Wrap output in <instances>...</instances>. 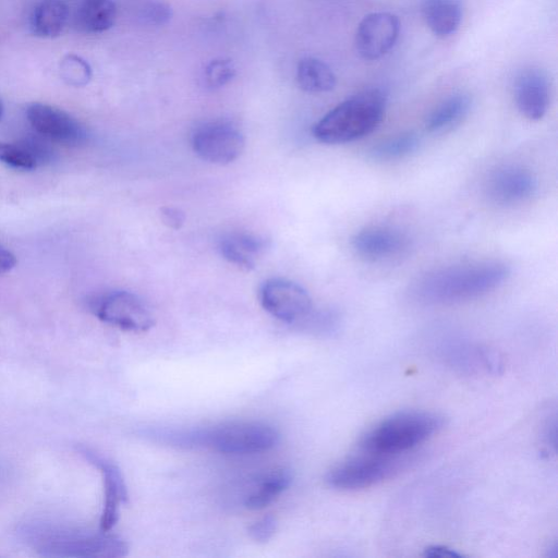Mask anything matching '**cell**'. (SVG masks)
Masks as SVG:
<instances>
[{
	"mask_svg": "<svg viewBox=\"0 0 558 558\" xmlns=\"http://www.w3.org/2000/svg\"><path fill=\"white\" fill-rule=\"evenodd\" d=\"M161 221L171 229H180L184 221L185 215L182 210L175 207H162L160 209Z\"/></svg>",
	"mask_w": 558,
	"mask_h": 558,
	"instance_id": "f1b7e54d",
	"label": "cell"
},
{
	"mask_svg": "<svg viewBox=\"0 0 558 558\" xmlns=\"http://www.w3.org/2000/svg\"><path fill=\"white\" fill-rule=\"evenodd\" d=\"M61 78L71 86L82 87L89 83L93 72L89 63L75 53L65 54L59 64Z\"/></svg>",
	"mask_w": 558,
	"mask_h": 558,
	"instance_id": "cb8c5ba5",
	"label": "cell"
},
{
	"mask_svg": "<svg viewBox=\"0 0 558 558\" xmlns=\"http://www.w3.org/2000/svg\"><path fill=\"white\" fill-rule=\"evenodd\" d=\"M425 557L430 558H461L463 555L459 554L458 551L447 547V546H440V545H434L429 546L425 549L424 553Z\"/></svg>",
	"mask_w": 558,
	"mask_h": 558,
	"instance_id": "f546056e",
	"label": "cell"
},
{
	"mask_svg": "<svg viewBox=\"0 0 558 558\" xmlns=\"http://www.w3.org/2000/svg\"><path fill=\"white\" fill-rule=\"evenodd\" d=\"M244 147L243 134L229 122L204 123L192 135L194 153L201 159L215 165H228L236 160Z\"/></svg>",
	"mask_w": 558,
	"mask_h": 558,
	"instance_id": "ba28073f",
	"label": "cell"
},
{
	"mask_svg": "<svg viewBox=\"0 0 558 558\" xmlns=\"http://www.w3.org/2000/svg\"><path fill=\"white\" fill-rule=\"evenodd\" d=\"M386 95L377 88L366 89L341 101L313 129V136L324 144H344L372 133L383 121Z\"/></svg>",
	"mask_w": 558,
	"mask_h": 558,
	"instance_id": "3957f363",
	"label": "cell"
},
{
	"mask_svg": "<svg viewBox=\"0 0 558 558\" xmlns=\"http://www.w3.org/2000/svg\"><path fill=\"white\" fill-rule=\"evenodd\" d=\"M235 75V66L230 59L211 60L204 70L203 81L207 88L217 89L228 84Z\"/></svg>",
	"mask_w": 558,
	"mask_h": 558,
	"instance_id": "484cf974",
	"label": "cell"
},
{
	"mask_svg": "<svg viewBox=\"0 0 558 558\" xmlns=\"http://www.w3.org/2000/svg\"><path fill=\"white\" fill-rule=\"evenodd\" d=\"M171 442L187 447H204L226 454H253L277 445L278 432L257 421H232L187 432L162 434Z\"/></svg>",
	"mask_w": 558,
	"mask_h": 558,
	"instance_id": "277c9868",
	"label": "cell"
},
{
	"mask_svg": "<svg viewBox=\"0 0 558 558\" xmlns=\"http://www.w3.org/2000/svg\"><path fill=\"white\" fill-rule=\"evenodd\" d=\"M69 7L63 0H41L31 16V29L41 38L59 37L69 21Z\"/></svg>",
	"mask_w": 558,
	"mask_h": 558,
	"instance_id": "e0dca14e",
	"label": "cell"
},
{
	"mask_svg": "<svg viewBox=\"0 0 558 558\" xmlns=\"http://www.w3.org/2000/svg\"><path fill=\"white\" fill-rule=\"evenodd\" d=\"M331 468L326 483L340 490H356L376 485L400 472L410 461L409 453L385 454L362 451Z\"/></svg>",
	"mask_w": 558,
	"mask_h": 558,
	"instance_id": "8992f818",
	"label": "cell"
},
{
	"mask_svg": "<svg viewBox=\"0 0 558 558\" xmlns=\"http://www.w3.org/2000/svg\"><path fill=\"white\" fill-rule=\"evenodd\" d=\"M422 12L430 32L439 37L453 34L462 20L459 0H425Z\"/></svg>",
	"mask_w": 558,
	"mask_h": 558,
	"instance_id": "ac0fdd59",
	"label": "cell"
},
{
	"mask_svg": "<svg viewBox=\"0 0 558 558\" xmlns=\"http://www.w3.org/2000/svg\"><path fill=\"white\" fill-rule=\"evenodd\" d=\"M352 247L362 258L383 262L403 254L409 247L408 236L391 227H367L354 234Z\"/></svg>",
	"mask_w": 558,
	"mask_h": 558,
	"instance_id": "4fadbf2b",
	"label": "cell"
},
{
	"mask_svg": "<svg viewBox=\"0 0 558 558\" xmlns=\"http://www.w3.org/2000/svg\"><path fill=\"white\" fill-rule=\"evenodd\" d=\"M418 146L420 137L413 132H404L378 143L369 154L373 159L391 161L411 155Z\"/></svg>",
	"mask_w": 558,
	"mask_h": 558,
	"instance_id": "603a6c76",
	"label": "cell"
},
{
	"mask_svg": "<svg viewBox=\"0 0 558 558\" xmlns=\"http://www.w3.org/2000/svg\"><path fill=\"white\" fill-rule=\"evenodd\" d=\"M472 106L470 95L456 93L438 104L426 119V130L442 133L458 125L469 114Z\"/></svg>",
	"mask_w": 558,
	"mask_h": 558,
	"instance_id": "d6986e66",
	"label": "cell"
},
{
	"mask_svg": "<svg viewBox=\"0 0 558 558\" xmlns=\"http://www.w3.org/2000/svg\"><path fill=\"white\" fill-rule=\"evenodd\" d=\"M537 189L533 173L519 166H505L488 178L485 190L488 198L498 205H517L531 198Z\"/></svg>",
	"mask_w": 558,
	"mask_h": 558,
	"instance_id": "7c38bea8",
	"label": "cell"
},
{
	"mask_svg": "<svg viewBox=\"0 0 558 558\" xmlns=\"http://www.w3.org/2000/svg\"><path fill=\"white\" fill-rule=\"evenodd\" d=\"M400 32L398 17L389 12H373L359 23L354 45L365 60H378L396 45Z\"/></svg>",
	"mask_w": 558,
	"mask_h": 558,
	"instance_id": "30bf717a",
	"label": "cell"
},
{
	"mask_svg": "<svg viewBox=\"0 0 558 558\" xmlns=\"http://www.w3.org/2000/svg\"><path fill=\"white\" fill-rule=\"evenodd\" d=\"M550 99L549 81L536 68L523 70L514 82V100L522 116L532 121L541 120L547 112Z\"/></svg>",
	"mask_w": 558,
	"mask_h": 558,
	"instance_id": "5bb4252c",
	"label": "cell"
},
{
	"mask_svg": "<svg viewBox=\"0 0 558 558\" xmlns=\"http://www.w3.org/2000/svg\"><path fill=\"white\" fill-rule=\"evenodd\" d=\"M26 118L35 133L49 142L78 145L86 140L83 125L71 114L43 102H33L26 108Z\"/></svg>",
	"mask_w": 558,
	"mask_h": 558,
	"instance_id": "8fae6325",
	"label": "cell"
},
{
	"mask_svg": "<svg viewBox=\"0 0 558 558\" xmlns=\"http://www.w3.org/2000/svg\"><path fill=\"white\" fill-rule=\"evenodd\" d=\"M508 276V266L499 262L452 265L422 276L412 286L411 293L424 303H457L495 290Z\"/></svg>",
	"mask_w": 558,
	"mask_h": 558,
	"instance_id": "7a4b0ae2",
	"label": "cell"
},
{
	"mask_svg": "<svg viewBox=\"0 0 558 558\" xmlns=\"http://www.w3.org/2000/svg\"><path fill=\"white\" fill-rule=\"evenodd\" d=\"M81 454L100 470L104 483V507L99 527L111 531L119 519L120 505L126 500V487L120 470L87 448H80Z\"/></svg>",
	"mask_w": 558,
	"mask_h": 558,
	"instance_id": "9a60e30c",
	"label": "cell"
},
{
	"mask_svg": "<svg viewBox=\"0 0 558 558\" xmlns=\"http://www.w3.org/2000/svg\"><path fill=\"white\" fill-rule=\"evenodd\" d=\"M259 302L267 313L288 324L307 320L313 313L312 299L307 291L286 279L274 278L265 281L259 289Z\"/></svg>",
	"mask_w": 558,
	"mask_h": 558,
	"instance_id": "9c48e42d",
	"label": "cell"
},
{
	"mask_svg": "<svg viewBox=\"0 0 558 558\" xmlns=\"http://www.w3.org/2000/svg\"><path fill=\"white\" fill-rule=\"evenodd\" d=\"M444 425L442 416L429 411H403L390 415L361 438L362 451L405 454L425 442Z\"/></svg>",
	"mask_w": 558,
	"mask_h": 558,
	"instance_id": "5b68a950",
	"label": "cell"
},
{
	"mask_svg": "<svg viewBox=\"0 0 558 558\" xmlns=\"http://www.w3.org/2000/svg\"><path fill=\"white\" fill-rule=\"evenodd\" d=\"M291 483V475L286 470H276L257 482L254 489L245 497L244 505L250 510H260L275 501Z\"/></svg>",
	"mask_w": 558,
	"mask_h": 558,
	"instance_id": "7402d4cb",
	"label": "cell"
},
{
	"mask_svg": "<svg viewBox=\"0 0 558 558\" xmlns=\"http://www.w3.org/2000/svg\"><path fill=\"white\" fill-rule=\"evenodd\" d=\"M296 82L304 92L318 94L332 90L337 78L327 63L317 58L305 57L298 63Z\"/></svg>",
	"mask_w": 558,
	"mask_h": 558,
	"instance_id": "ffe728a7",
	"label": "cell"
},
{
	"mask_svg": "<svg viewBox=\"0 0 558 558\" xmlns=\"http://www.w3.org/2000/svg\"><path fill=\"white\" fill-rule=\"evenodd\" d=\"M116 19L117 7L112 0H83L76 14L77 26L92 34L108 31Z\"/></svg>",
	"mask_w": 558,
	"mask_h": 558,
	"instance_id": "44dd1931",
	"label": "cell"
},
{
	"mask_svg": "<svg viewBox=\"0 0 558 558\" xmlns=\"http://www.w3.org/2000/svg\"><path fill=\"white\" fill-rule=\"evenodd\" d=\"M22 541L44 557L120 558L128 545L110 531H94L48 519H32L19 527Z\"/></svg>",
	"mask_w": 558,
	"mask_h": 558,
	"instance_id": "6da1fadb",
	"label": "cell"
},
{
	"mask_svg": "<svg viewBox=\"0 0 558 558\" xmlns=\"http://www.w3.org/2000/svg\"><path fill=\"white\" fill-rule=\"evenodd\" d=\"M93 313L104 323L125 331L149 330L155 318L147 304L129 291H112L93 302Z\"/></svg>",
	"mask_w": 558,
	"mask_h": 558,
	"instance_id": "52a82bcc",
	"label": "cell"
},
{
	"mask_svg": "<svg viewBox=\"0 0 558 558\" xmlns=\"http://www.w3.org/2000/svg\"><path fill=\"white\" fill-rule=\"evenodd\" d=\"M276 526V519L269 514L252 523L247 531L252 539L258 543H265L272 537Z\"/></svg>",
	"mask_w": 558,
	"mask_h": 558,
	"instance_id": "83f0119b",
	"label": "cell"
},
{
	"mask_svg": "<svg viewBox=\"0 0 558 558\" xmlns=\"http://www.w3.org/2000/svg\"><path fill=\"white\" fill-rule=\"evenodd\" d=\"M171 8L165 2L150 1L141 9L140 17L148 25L160 26L171 19Z\"/></svg>",
	"mask_w": 558,
	"mask_h": 558,
	"instance_id": "4316f807",
	"label": "cell"
},
{
	"mask_svg": "<svg viewBox=\"0 0 558 558\" xmlns=\"http://www.w3.org/2000/svg\"><path fill=\"white\" fill-rule=\"evenodd\" d=\"M0 161L21 170H33L39 165L23 141L16 143L0 142Z\"/></svg>",
	"mask_w": 558,
	"mask_h": 558,
	"instance_id": "d4e9b609",
	"label": "cell"
},
{
	"mask_svg": "<svg viewBox=\"0 0 558 558\" xmlns=\"http://www.w3.org/2000/svg\"><path fill=\"white\" fill-rule=\"evenodd\" d=\"M268 246L269 242L265 238L247 232H231L219 241L221 256L246 271L256 267Z\"/></svg>",
	"mask_w": 558,
	"mask_h": 558,
	"instance_id": "2e32d148",
	"label": "cell"
},
{
	"mask_svg": "<svg viewBox=\"0 0 558 558\" xmlns=\"http://www.w3.org/2000/svg\"><path fill=\"white\" fill-rule=\"evenodd\" d=\"M16 264V258L7 247L0 244V275L10 271Z\"/></svg>",
	"mask_w": 558,
	"mask_h": 558,
	"instance_id": "4dcf8cb0",
	"label": "cell"
},
{
	"mask_svg": "<svg viewBox=\"0 0 558 558\" xmlns=\"http://www.w3.org/2000/svg\"><path fill=\"white\" fill-rule=\"evenodd\" d=\"M2 114H3V105L0 100V119H1Z\"/></svg>",
	"mask_w": 558,
	"mask_h": 558,
	"instance_id": "1f68e13d",
	"label": "cell"
}]
</instances>
